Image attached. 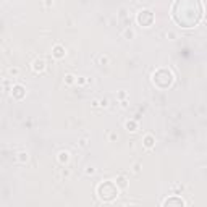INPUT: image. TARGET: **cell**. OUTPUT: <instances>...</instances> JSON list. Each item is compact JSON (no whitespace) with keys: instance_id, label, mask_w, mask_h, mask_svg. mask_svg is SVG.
<instances>
[{"instance_id":"cell-5","label":"cell","mask_w":207,"mask_h":207,"mask_svg":"<svg viewBox=\"0 0 207 207\" xmlns=\"http://www.w3.org/2000/svg\"><path fill=\"white\" fill-rule=\"evenodd\" d=\"M12 96H13V99H16V101H21V99H24V96H26V89H24V86H21V84H15L12 87Z\"/></svg>"},{"instance_id":"cell-9","label":"cell","mask_w":207,"mask_h":207,"mask_svg":"<svg viewBox=\"0 0 207 207\" xmlns=\"http://www.w3.org/2000/svg\"><path fill=\"white\" fill-rule=\"evenodd\" d=\"M143 144H144L146 149H152L155 146V138H154V134H146L144 139H143Z\"/></svg>"},{"instance_id":"cell-21","label":"cell","mask_w":207,"mask_h":207,"mask_svg":"<svg viewBox=\"0 0 207 207\" xmlns=\"http://www.w3.org/2000/svg\"><path fill=\"white\" fill-rule=\"evenodd\" d=\"M94 172H96V170H94V168H91V170H89V168H87V170H86V173H87V175H92V173H94Z\"/></svg>"},{"instance_id":"cell-2","label":"cell","mask_w":207,"mask_h":207,"mask_svg":"<svg viewBox=\"0 0 207 207\" xmlns=\"http://www.w3.org/2000/svg\"><path fill=\"white\" fill-rule=\"evenodd\" d=\"M97 196L101 197L104 202H112L117 199L118 196V185L113 183V181L107 180V181H102V183L97 185Z\"/></svg>"},{"instance_id":"cell-4","label":"cell","mask_w":207,"mask_h":207,"mask_svg":"<svg viewBox=\"0 0 207 207\" xmlns=\"http://www.w3.org/2000/svg\"><path fill=\"white\" fill-rule=\"evenodd\" d=\"M154 20H155V16H154V13L151 10H141L138 13V16H136V21L141 24V26H144V28L151 26V24L154 23Z\"/></svg>"},{"instance_id":"cell-13","label":"cell","mask_w":207,"mask_h":207,"mask_svg":"<svg viewBox=\"0 0 207 207\" xmlns=\"http://www.w3.org/2000/svg\"><path fill=\"white\" fill-rule=\"evenodd\" d=\"M28 159H29L28 152H20V154H18V160H20V162L24 163V162H28Z\"/></svg>"},{"instance_id":"cell-14","label":"cell","mask_w":207,"mask_h":207,"mask_svg":"<svg viewBox=\"0 0 207 207\" xmlns=\"http://www.w3.org/2000/svg\"><path fill=\"white\" fill-rule=\"evenodd\" d=\"M65 82H67V84H73V82H74V76H73V74H67V76H65Z\"/></svg>"},{"instance_id":"cell-7","label":"cell","mask_w":207,"mask_h":207,"mask_svg":"<svg viewBox=\"0 0 207 207\" xmlns=\"http://www.w3.org/2000/svg\"><path fill=\"white\" fill-rule=\"evenodd\" d=\"M65 55H67V50H65L63 45H60V44L54 45V49H52V57H54V59L62 60V59H65Z\"/></svg>"},{"instance_id":"cell-15","label":"cell","mask_w":207,"mask_h":207,"mask_svg":"<svg viewBox=\"0 0 207 207\" xmlns=\"http://www.w3.org/2000/svg\"><path fill=\"white\" fill-rule=\"evenodd\" d=\"M133 36H134V32L131 31V29H126V31H125V37H126V39H133Z\"/></svg>"},{"instance_id":"cell-8","label":"cell","mask_w":207,"mask_h":207,"mask_svg":"<svg viewBox=\"0 0 207 207\" xmlns=\"http://www.w3.org/2000/svg\"><path fill=\"white\" fill-rule=\"evenodd\" d=\"M47 67V63L44 59H36L34 62H32V70H34L36 73H42Z\"/></svg>"},{"instance_id":"cell-20","label":"cell","mask_w":207,"mask_h":207,"mask_svg":"<svg viewBox=\"0 0 207 207\" xmlns=\"http://www.w3.org/2000/svg\"><path fill=\"white\" fill-rule=\"evenodd\" d=\"M86 144H87V143H86V139H81V141H79V146H82V147H84Z\"/></svg>"},{"instance_id":"cell-10","label":"cell","mask_w":207,"mask_h":207,"mask_svg":"<svg viewBox=\"0 0 207 207\" xmlns=\"http://www.w3.org/2000/svg\"><path fill=\"white\" fill-rule=\"evenodd\" d=\"M70 160V152L68 151H62V152H59V162L63 165V163H67Z\"/></svg>"},{"instance_id":"cell-1","label":"cell","mask_w":207,"mask_h":207,"mask_svg":"<svg viewBox=\"0 0 207 207\" xmlns=\"http://www.w3.org/2000/svg\"><path fill=\"white\" fill-rule=\"evenodd\" d=\"M170 13L178 26L189 29L201 23L204 16V8L201 0H175Z\"/></svg>"},{"instance_id":"cell-6","label":"cell","mask_w":207,"mask_h":207,"mask_svg":"<svg viewBox=\"0 0 207 207\" xmlns=\"http://www.w3.org/2000/svg\"><path fill=\"white\" fill-rule=\"evenodd\" d=\"M186 202L181 199V197H178V196H172V197H168V199H165L163 202H162V205H178V207H183Z\"/></svg>"},{"instance_id":"cell-19","label":"cell","mask_w":207,"mask_h":207,"mask_svg":"<svg viewBox=\"0 0 207 207\" xmlns=\"http://www.w3.org/2000/svg\"><path fill=\"white\" fill-rule=\"evenodd\" d=\"M110 139H112V141H115V139H118L117 133H112V134H110Z\"/></svg>"},{"instance_id":"cell-18","label":"cell","mask_w":207,"mask_h":207,"mask_svg":"<svg viewBox=\"0 0 207 207\" xmlns=\"http://www.w3.org/2000/svg\"><path fill=\"white\" fill-rule=\"evenodd\" d=\"M107 62H109V59H107V57H101V63H102V65L107 63Z\"/></svg>"},{"instance_id":"cell-22","label":"cell","mask_w":207,"mask_h":207,"mask_svg":"<svg viewBox=\"0 0 207 207\" xmlns=\"http://www.w3.org/2000/svg\"><path fill=\"white\" fill-rule=\"evenodd\" d=\"M167 37H170V39H175V34H173V32H167Z\"/></svg>"},{"instance_id":"cell-17","label":"cell","mask_w":207,"mask_h":207,"mask_svg":"<svg viewBox=\"0 0 207 207\" xmlns=\"http://www.w3.org/2000/svg\"><path fill=\"white\" fill-rule=\"evenodd\" d=\"M109 105V101H107V99H102L101 101V107H107Z\"/></svg>"},{"instance_id":"cell-12","label":"cell","mask_w":207,"mask_h":207,"mask_svg":"<svg viewBox=\"0 0 207 207\" xmlns=\"http://www.w3.org/2000/svg\"><path fill=\"white\" fill-rule=\"evenodd\" d=\"M117 185H118V188H126V186H128L126 178H125V176H118V178H117Z\"/></svg>"},{"instance_id":"cell-11","label":"cell","mask_w":207,"mask_h":207,"mask_svg":"<svg viewBox=\"0 0 207 207\" xmlns=\"http://www.w3.org/2000/svg\"><path fill=\"white\" fill-rule=\"evenodd\" d=\"M125 126H126L128 131H136V129H138V123H136L134 120H129V121L125 123Z\"/></svg>"},{"instance_id":"cell-3","label":"cell","mask_w":207,"mask_h":207,"mask_svg":"<svg viewBox=\"0 0 207 207\" xmlns=\"http://www.w3.org/2000/svg\"><path fill=\"white\" fill-rule=\"evenodd\" d=\"M173 81H175V78H173V73L167 68H159L154 74H152V82L159 87V89H167L173 84Z\"/></svg>"},{"instance_id":"cell-16","label":"cell","mask_w":207,"mask_h":207,"mask_svg":"<svg viewBox=\"0 0 207 207\" xmlns=\"http://www.w3.org/2000/svg\"><path fill=\"white\" fill-rule=\"evenodd\" d=\"M8 73H10V74H12V76H18V73H20V70H18V68H10V70H8Z\"/></svg>"}]
</instances>
